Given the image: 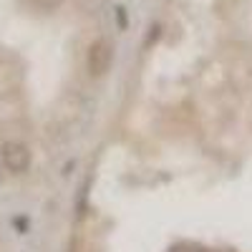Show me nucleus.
Listing matches in <instances>:
<instances>
[{"label":"nucleus","instance_id":"f03ea898","mask_svg":"<svg viewBox=\"0 0 252 252\" xmlns=\"http://www.w3.org/2000/svg\"><path fill=\"white\" fill-rule=\"evenodd\" d=\"M3 164L8 166L13 174H23L28 166H31V152H28V146L18 144V141L5 144L3 146Z\"/></svg>","mask_w":252,"mask_h":252},{"label":"nucleus","instance_id":"f257e3e1","mask_svg":"<svg viewBox=\"0 0 252 252\" xmlns=\"http://www.w3.org/2000/svg\"><path fill=\"white\" fill-rule=\"evenodd\" d=\"M111 63H114V46L109 43L106 38H98L91 43L89 48V56H86V68L94 78H101V76H106L109 68H111Z\"/></svg>","mask_w":252,"mask_h":252}]
</instances>
